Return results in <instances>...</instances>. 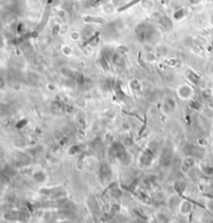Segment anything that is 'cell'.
<instances>
[{
    "mask_svg": "<svg viewBox=\"0 0 213 223\" xmlns=\"http://www.w3.org/2000/svg\"><path fill=\"white\" fill-rule=\"evenodd\" d=\"M99 176L103 183H109L112 179V169L108 164L103 163L100 165L99 168Z\"/></svg>",
    "mask_w": 213,
    "mask_h": 223,
    "instance_id": "cell-1",
    "label": "cell"
},
{
    "mask_svg": "<svg viewBox=\"0 0 213 223\" xmlns=\"http://www.w3.org/2000/svg\"><path fill=\"white\" fill-rule=\"evenodd\" d=\"M193 89L192 87L187 84H183L178 88V96L183 100H188L192 97Z\"/></svg>",
    "mask_w": 213,
    "mask_h": 223,
    "instance_id": "cell-2",
    "label": "cell"
},
{
    "mask_svg": "<svg viewBox=\"0 0 213 223\" xmlns=\"http://www.w3.org/2000/svg\"><path fill=\"white\" fill-rule=\"evenodd\" d=\"M176 108V102L171 98H166L163 102V110L166 113H171L173 110H175Z\"/></svg>",
    "mask_w": 213,
    "mask_h": 223,
    "instance_id": "cell-3",
    "label": "cell"
},
{
    "mask_svg": "<svg viewBox=\"0 0 213 223\" xmlns=\"http://www.w3.org/2000/svg\"><path fill=\"white\" fill-rule=\"evenodd\" d=\"M83 21L84 23H88V24H104L105 23V20H104L102 17H98V16H85L83 17Z\"/></svg>",
    "mask_w": 213,
    "mask_h": 223,
    "instance_id": "cell-4",
    "label": "cell"
},
{
    "mask_svg": "<svg viewBox=\"0 0 213 223\" xmlns=\"http://www.w3.org/2000/svg\"><path fill=\"white\" fill-rule=\"evenodd\" d=\"M193 159L192 157H187V158L184 159V161L182 162V170L183 172H187L190 170V168L193 166Z\"/></svg>",
    "mask_w": 213,
    "mask_h": 223,
    "instance_id": "cell-5",
    "label": "cell"
},
{
    "mask_svg": "<svg viewBox=\"0 0 213 223\" xmlns=\"http://www.w3.org/2000/svg\"><path fill=\"white\" fill-rule=\"evenodd\" d=\"M47 179L46 173H44L43 171H36V173L33 174V180L38 183H43L45 182Z\"/></svg>",
    "mask_w": 213,
    "mask_h": 223,
    "instance_id": "cell-6",
    "label": "cell"
},
{
    "mask_svg": "<svg viewBox=\"0 0 213 223\" xmlns=\"http://www.w3.org/2000/svg\"><path fill=\"white\" fill-rule=\"evenodd\" d=\"M140 4L145 10H152L154 7V1L153 0H140Z\"/></svg>",
    "mask_w": 213,
    "mask_h": 223,
    "instance_id": "cell-7",
    "label": "cell"
},
{
    "mask_svg": "<svg viewBox=\"0 0 213 223\" xmlns=\"http://www.w3.org/2000/svg\"><path fill=\"white\" fill-rule=\"evenodd\" d=\"M130 87H131L132 90L138 91L142 88V83L138 81V80L134 79V80H132V81H130Z\"/></svg>",
    "mask_w": 213,
    "mask_h": 223,
    "instance_id": "cell-8",
    "label": "cell"
},
{
    "mask_svg": "<svg viewBox=\"0 0 213 223\" xmlns=\"http://www.w3.org/2000/svg\"><path fill=\"white\" fill-rule=\"evenodd\" d=\"M140 0H131V1L129 2V3H127V4H125V5H122L121 7H119L118 8V12H123V10H128V8L130 7V6H133L134 4H136V3H138Z\"/></svg>",
    "mask_w": 213,
    "mask_h": 223,
    "instance_id": "cell-9",
    "label": "cell"
},
{
    "mask_svg": "<svg viewBox=\"0 0 213 223\" xmlns=\"http://www.w3.org/2000/svg\"><path fill=\"white\" fill-rule=\"evenodd\" d=\"M62 52L64 55L66 56H71L72 54H73V50H72V48L70 47V46H62Z\"/></svg>",
    "mask_w": 213,
    "mask_h": 223,
    "instance_id": "cell-10",
    "label": "cell"
},
{
    "mask_svg": "<svg viewBox=\"0 0 213 223\" xmlns=\"http://www.w3.org/2000/svg\"><path fill=\"white\" fill-rule=\"evenodd\" d=\"M70 39L74 41H77L81 39V33L78 31H72L70 33Z\"/></svg>",
    "mask_w": 213,
    "mask_h": 223,
    "instance_id": "cell-11",
    "label": "cell"
},
{
    "mask_svg": "<svg viewBox=\"0 0 213 223\" xmlns=\"http://www.w3.org/2000/svg\"><path fill=\"white\" fill-rule=\"evenodd\" d=\"M117 51L121 54L127 53V52H129V47H128L127 45H119L118 47H117Z\"/></svg>",
    "mask_w": 213,
    "mask_h": 223,
    "instance_id": "cell-12",
    "label": "cell"
},
{
    "mask_svg": "<svg viewBox=\"0 0 213 223\" xmlns=\"http://www.w3.org/2000/svg\"><path fill=\"white\" fill-rule=\"evenodd\" d=\"M185 184L183 182H177L175 184V189L177 190L178 192H183L185 190Z\"/></svg>",
    "mask_w": 213,
    "mask_h": 223,
    "instance_id": "cell-13",
    "label": "cell"
},
{
    "mask_svg": "<svg viewBox=\"0 0 213 223\" xmlns=\"http://www.w3.org/2000/svg\"><path fill=\"white\" fill-rule=\"evenodd\" d=\"M191 209V203L187 202H184L181 203V211L185 212V213H187V212H189Z\"/></svg>",
    "mask_w": 213,
    "mask_h": 223,
    "instance_id": "cell-14",
    "label": "cell"
},
{
    "mask_svg": "<svg viewBox=\"0 0 213 223\" xmlns=\"http://www.w3.org/2000/svg\"><path fill=\"white\" fill-rule=\"evenodd\" d=\"M60 26L59 24H55V25L52 27V34H53L54 36H58V34L60 33Z\"/></svg>",
    "mask_w": 213,
    "mask_h": 223,
    "instance_id": "cell-15",
    "label": "cell"
},
{
    "mask_svg": "<svg viewBox=\"0 0 213 223\" xmlns=\"http://www.w3.org/2000/svg\"><path fill=\"white\" fill-rule=\"evenodd\" d=\"M56 16H57L58 18H60V19H65L67 17L66 10H62V8H58V10H56Z\"/></svg>",
    "mask_w": 213,
    "mask_h": 223,
    "instance_id": "cell-16",
    "label": "cell"
},
{
    "mask_svg": "<svg viewBox=\"0 0 213 223\" xmlns=\"http://www.w3.org/2000/svg\"><path fill=\"white\" fill-rule=\"evenodd\" d=\"M78 152H80L79 145H73L69 148V154L70 155H75V154H77Z\"/></svg>",
    "mask_w": 213,
    "mask_h": 223,
    "instance_id": "cell-17",
    "label": "cell"
},
{
    "mask_svg": "<svg viewBox=\"0 0 213 223\" xmlns=\"http://www.w3.org/2000/svg\"><path fill=\"white\" fill-rule=\"evenodd\" d=\"M202 96H203V98H204V99H209V98L212 96L211 89H209V88L204 89V90H203V93H202Z\"/></svg>",
    "mask_w": 213,
    "mask_h": 223,
    "instance_id": "cell-18",
    "label": "cell"
},
{
    "mask_svg": "<svg viewBox=\"0 0 213 223\" xmlns=\"http://www.w3.org/2000/svg\"><path fill=\"white\" fill-rule=\"evenodd\" d=\"M76 105H78L79 107H82V106H85V100H83V99H81V98H79V99H77L76 100Z\"/></svg>",
    "mask_w": 213,
    "mask_h": 223,
    "instance_id": "cell-19",
    "label": "cell"
},
{
    "mask_svg": "<svg viewBox=\"0 0 213 223\" xmlns=\"http://www.w3.org/2000/svg\"><path fill=\"white\" fill-rule=\"evenodd\" d=\"M69 30V26L67 25V24H64V25L60 26V33L59 34H64L66 33L67 31Z\"/></svg>",
    "mask_w": 213,
    "mask_h": 223,
    "instance_id": "cell-20",
    "label": "cell"
},
{
    "mask_svg": "<svg viewBox=\"0 0 213 223\" xmlns=\"http://www.w3.org/2000/svg\"><path fill=\"white\" fill-rule=\"evenodd\" d=\"M47 87H48V89H50V90H54V89H55V86H54L52 83H50V84L48 85Z\"/></svg>",
    "mask_w": 213,
    "mask_h": 223,
    "instance_id": "cell-21",
    "label": "cell"
},
{
    "mask_svg": "<svg viewBox=\"0 0 213 223\" xmlns=\"http://www.w3.org/2000/svg\"><path fill=\"white\" fill-rule=\"evenodd\" d=\"M209 23H210V25H211V26H213V15H211V16H210V19H209Z\"/></svg>",
    "mask_w": 213,
    "mask_h": 223,
    "instance_id": "cell-22",
    "label": "cell"
},
{
    "mask_svg": "<svg viewBox=\"0 0 213 223\" xmlns=\"http://www.w3.org/2000/svg\"><path fill=\"white\" fill-rule=\"evenodd\" d=\"M190 1H191V3L197 4V3H199V2H201V0H190Z\"/></svg>",
    "mask_w": 213,
    "mask_h": 223,
    "instance_id": "cell-23",
    "label": "cell"
}]
</instances>
